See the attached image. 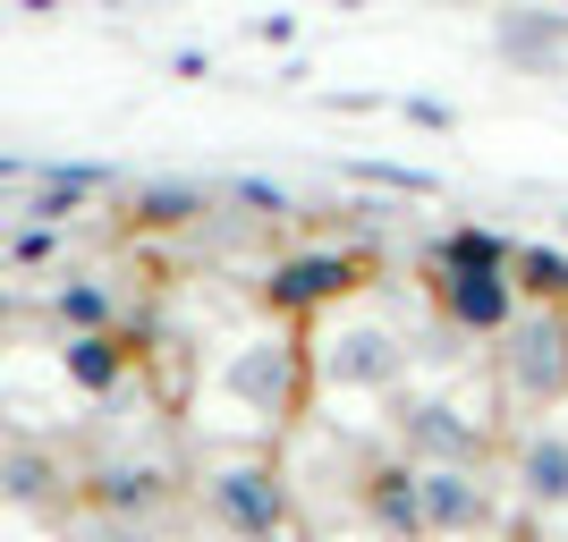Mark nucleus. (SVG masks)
Here are the masks:
<instances>
[{"instance_id":"4be33fe9","label":"nucleus","mask_w":568,"mask_h":542,"mask_svg":"<svg viewBox=\"0 0 568 542\" xmlns=\"http://www.w3.org/2000/svg\"><path fill=\"white\" fill-rule=\"evenodd\" d=\"M500 542H526V534H518V525H509V534H500Z\"/></svg>"},{"instance_id":"412c9836","label":"nucleus","mask_w":568,"mask_h":542,"mask_svg":"<svg viewBox=\"0 0 568 542\" xmlns=\"http://www.w3.org/2000/svg\"><path fill=\"white\" fill-rule=\"evenodd\" d=\"M356 178H365V187H390V195H442L425 170H390V162H365Z\"/></svg>"},{"instance_id":"2eb2a0df","label":"nucleus","mask_w":568,"mask_h":542,"mask_svg":"<svg viewBox=\"0 0 568 542\" xmlns=\"http://www.w3.org/2000/svg\"><path fill=\"white\" fill-rule=\"evenodd\" d=\"M128 365H136L128 330H111V339H60V381L85 390V399H111L119 381H128Z\"/></svg>"},{"instance_id":"f03ea898","label":"nucleus","mask_w":568,"mask_h":542,"mask_svg":"<svg viewBox=\"0 0 568 542\" xmlns=\"http://www.w3.org/2000/svg\"><path fill=\"white\" fill-rule=\"evenodd\" d=\"M195 518L213 542H297V474L272 441L195 458Z\"/></svg>"},{"instance_id":"1a4fd4ad","label":"nucleus","mask_w":568,"mask_h":542,"mask_svg":"<svg viewBox=\"0 0 568 542\" xmlns=\"http://www.w3.org/2000/svg\"><path fill=\"white\" fill-rule=\"evenodd\" d=\"M425 474V542H500L509 534V492L493 467H416Z\"/></svg>"},{"instance_id":"a211bd4d","label":"nucleus","mask_w":568,"mask_h":542,"mask_svg":"<svg viewBox=\"0 0 568 542\" xmlns=\"http://www.w3.org/2000/svg\"><path fill=\"white\" fill-rule=\"evenodd\" d=\"M128 213H136L144 229H179V221L213 213V195H204V187H170V178H162V187H136V195H128Z\"/></svg>"},{"instance_id":"6ab92c4d","label":"nucleus","mask_w":568,"mask_h":542,"mask_svg":"<svg viewBox=\"0 0 568 542\" xmlns=\"http://www.w3.org/2000/svg\"><path fill=\"white\" fill-rule=\"evenodd\" d=\"M60 534H69V542H153V534H144V525H119V518H94V509H77V518L60 525Z\"/></svg>"},{"instance_id":"f257e3e1","label":"nucleus","mask_w":568,"mask_h":542,"mask_svg":"<svg viewBox=\"0 0 568 542\" xmlns=\"http://www.w3.org/2000/svg\"><path fill=\"white\" fill-rule=\"evenodd\" d=\"M433 339H450V330H399L390 314L374 306H339L332 323L306 339L314 356V399H399L407 374L433 356Z\"/></svg>"},{"instance_id":"9d476101","label":"nucleus","mask_w":568,"mask_h":542,"mask_svg":"<svg viewBox=\"0 0 568 542\" xmlns=\"http://www.w3.org/2000/svg\"><path fill=\"white\" fill-rule=\"evenodd\" d=\"M425 297H433V323L458 330V339H509V323L526 314L509 272H425Z\"/></svg>"},{"instance_id":"423d86ee","label":"nucleus","mask_w":568,"mask_h":542,"mask_svg":"<svg viewBox=\"0 0 568 542\" xmlns=\"http://www.w3.org/2000/svg\"><path fill=\"white\" fill-rule=\"evenodd\" d=\"M500 399L526 416H568V306H526L500 339Z\"/></svg>"},{"instance_id":"dca6fc26","label":"nucleus","mask_w":568,"mask_h":542,"mask_svg":"<svg viewBox=\"0 0 568 542\" xmlns=\"http://www.w3.org/2000/svg\"><path fill=\"white\" fill-rule=\"evenodd\" d=\"M518 263V237L500 229H450L425 246V272H509Z\"/></svg>"},{"instance_id":"f3484780","label":"nucleus","mask_w":568,"mask_h":542,"mask_svg":"<svg viewBox=\"0 0 568 542\" xmlns=\"http://www.w3.org/2000/svg\"><path fill=\"white\" fill-rule=\"evenodd\" d=\"M526 306H568V246H544V237H518V263H509Z\"/></svg>"},{"instance_id":"9b49d317","label":"nucleus","mask_w":568,"mask_h":542,"mask_svg":"<svg viewBox=\"0 0 568 542\" xmlns=\"http://www.w3.org/2000/svg\"><path fill=\"white\" fill-rule=\"evenodd\" d=\"M500 483L526 518H568V416H535L500 458Z\"/></svg>"},{"instance_id":"aec40b11","label":"nucleus","mask_w":568,"mask_h":542,"mask_svg":"<svg viewBox=\"0 0 568 542\" xmlns=\"http://www.w3.org/2000/svg\"><path fill=\"white\" fill-rule=\"evenodd\" d=\"M0 255H9V263H51V255H60V229H51V221H26V229H9Z\"/></svg>"},{"instance_id":"ddd939ff","label":"nucleus","mask_w":568,"mask_h":542,"mask_svg":"<svg viewBox=\"0 0 568 542\" xmlns=\"http://www.w3.org/2000/svg\"><path fill=\"white\" fill-rule=\"evenodd\" d=\"M43 314L60 323V339H111V330L128 323V306H119V288L102 280V272H60V280L43 288Z\"/></svg>"},{"instance_id":"0eeeda50","label":"nucleus","mask_w":568,"mask_h":542,"mask_svg":"<svg viewBox=\"0 0 568 542\" xmlns=\"http://www.w3.org/2000/svg\"><path fill=\"white\" fill-rule=\"evenodd\" d=\"M374 288V255H356V246H297L263 272V314L272 323H306L323 306H356Z\"/></svg>"},{"instance_id":"6e6552de","label":"nucleus","mask_w":568,"mask_h":542,"mask_svg":"<svg viewBox=\"0 0 568 542\" xmlns=\"http://www.w3.org/2000/svg\"><path fill=\"white\" fill-rule=\"evenodd\" d=\"M0 509L69 525L77 518V458L51 432H0Z\"/></svg>"},{"instance_id":"7ed1b4c3","label":"nucleus","mask_w":568,"mask_h":542,"mask_svg":"<svg viewBox=\"0 0 568 542\" xmlns=\"http://www.w3.org/2000/svg\"><path fill=\"white\" fill-rule=\"evenodd\" d=\"M213 381H221V399H237L255 425L281 432V425H297L306 399H314V356H306V339H297V323H272V314H263V330H246L237 348H221Z\"/></svg>"},{"instance_id":"39448f33","label":"nucleus","mask_w":568,"mask_h":542,"mask_svg":"<svg viewBox=\"0 0 568 542\" xmlns=\"http://www.w3.org/2000/svg\"><path fill=\"white\" fill-rule=\"evenodd\" d=\"M390 449L407 467H493L500 432L450 390H399L390 399Z\"/></svg>"},{"instance_id":"20e7f679","label":"nucleus","mask_w":568,"mask_h":542,"mask_svg":"<svg viewBox=\"0 0 568 542\" xmlns=\"http://www.w3.org/2000/svg\"><path fill=\"white\" fill-rule=\"evenodd\" d=\"M187 500H195V467H179L170 449H94L77 467V509L144 525V534H162Z\"/></svg>"},{"instance_id":"f8f14e48","label":"nucleus","mask_w":568,"mask_h":542,"mask_svg":"<svg viewBox=\"0 0 568 542\" xmlns=\"http://www.w3.org/2000/svg\"><path fill=\"white\" fill-rule=\"evenodd\" d=\"M356 509L374 525L382 542H425V474L407 467L399 449H374V458H356Z\"/></svg>"},{"instance_id":"4468645a","label":"nucleus","mask_w":568,"mask_h":542,"mask_svg":"<svg viewBox=\"0 0 568 542\" xmlns=\"http://www.w3.org/2000/svg\"><path fill=\"white\" fill-rule=\"evenodd\" d=\"M493 51L509 69H551L568 51V18L560 9H509V18H493Z\"/></svg>"}]
</instances>
